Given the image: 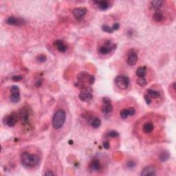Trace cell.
Returning a JSON list of instances; mask_svg holds the SVG:
<instances>
[{"mask_svg": "<svg viewBox=\"0 0 176 176\" xmlns=\"http://www.w3.org/2000/svg\"><path fill=\"white\" fill-rule=\"evenodd\" d=\"M39 158L37 155L24 152L21 154V164L26 168L31 169L36 167L39 164Z\"/></svg>", "mask_w": 176, "mask_h": 176, "instance_id": "cell-1", "label": "cell"}, {"mask_svg": "<svg viewBox=\"0 0 176 176\" xmlns=\"http://www.w3.org/2000/svg\"><path fill=\"white\" fill-rule=\"evenodd\" d=\"M66 119V114L64 110L59 109L56 111L52 118V126L55 129H60L64 125Z\"/></svg>", "mask_w": 176, "mask_h": 176, "instance_id": "cell-2", "label": "cell"}, {"mask_svg": "<svg viewBox=\"0 0 176 176\" xmlns=\"http://www.w3.org/2000/svg\"><path fill=\"white\" fill-rule=\"evenodd\" d=\"M114 82L116 85L117 86V88L122 89V90L127 89L129 85V83H130L127 76L122 75H119L116 76Z\"/></svg>", "mask_w": 176, "mask_h": 176, "instance_id": "cell-3", "label": "cell"}, {"mask_svg": "<svg viewBox=\"0 0 176 176\" xmlns=\"http://www.w3.org/2000/svg\"><path fill=\"white\" fill-rule=\"evenodd\" d=\"M116 48V45L112 44L111 41L107 40L105 43V45L100 46L98 48V53L101 55H109L112 51L114 50Z\"/></svg>", "mask_w": 176, "mask_h": 176, "instance_id": "cell-4", "label": "cell"}, {"mask_svg": "<svg viewBox=\"0 0 176 176\" xmlns=\"http://www.w3.org/2000/svg\"><path fill=\"white\" fill-rule=\"evenodd\" d=\"M80 100L83 102H88L92 99V89L89 88H84L82 89L81 94L78 95Z\"/></svg>", "mask_w": 176, "mask_h": 176, "instance_id": "cell-5", "label": "cell"}, {"mask_svg": "<svg viewBox=\"0 0 176 176\" xmlns=\"http://www.w3.org/2000/svg\"><path fill=\"white\" fill-rule=\"evenodd\" d=\"M11 94L10 96V100L12 102L17 103L19 102L21 98L20 92H19V88L17 85H12L11 88Z\"/></svg>", "mask_w": 176, "mask_h": 176, "instance_id": "cell-6", "label": "cell"}, {"mask_svg": "<svg viewBox=\"0 0 176 176\" xmlns=\"http://www.w3.org/2000/svg\"><path fill=\"white\" fill-rule=\"evenodd\" d=\"M154 123L152 121H146L142 126V132L145 135H151L154 131Z\"/></svg>", "mask_w": 176, "mask_h": 176, "instance_id": "cell-7", "label": "cell"}, {"mask_svg": "<svg viewBox=\"0 0 176 176\" xmlns=\"http://www.w3.org/2000/svg\"><path fill=\"white\" fill-rule=\"evenodd\" d=\"M88 12L87 8L83 7L76 8L72 11V14L74 15L75 19L78 21H81V19L84 17Z\"/></svg>", "mask_w": 176, "mask_h": 176, "instance_id": "cell-8", "label": "cell"}, {"mask_svg": "<svg viewBox=\"0 0 176 176\" xmlns=\"http://www.w3.org/2000/svg\"><path fill=\"white\" fill-rule=\"evenodd\" d=\"M17 116L15 113H12L11 115L6 116L4 120V124L9 127H14L17 123Z\"/></svg>", "mask_w": 176, "mask_h": 176, "instance_id": "cell-9", "label": "cell"}, {"mask_svg": "<svg viewBox=\"0 0 176 176\" xmlns=\"http://www.w3.org/2000/svg\"><path fill=\"white\" fill-rule=\"evenodd\" d=\"M138 61V55L134 50H131L128 52L127 63L129 66H134L136 64Z\"/></svg>", "mask_w": 176, "mask_h": 176, "instance_id": "cell-10", "label": "cell"}, {"mask_svg": "<svg viewBox=\"0 0 176 176\" xmlns=\"http://www.w3.org/2000/svg\"><path fill=\"white\" fill-rule=\"evenodd\" d=\"M152 18L153 20L156 23H162L165 21L166 17L162 10H160V11H154V12L153 13Z\"/></svg>", "mask_w": 176, "mask_h": 176, "instance_id": "cell-11", "label": "cell"}, {"mask_svg": "<svg viewBox=\"0 0 176 176\" xmlns=\"http://www.w3.org/2000/svg\"><path fill=\"white\" fill-rule=\"evenodd\" d=\"M145 95L148 96V97L150 98V100L151 101V102H152L153 98H159L160 97L161 92L159 90H158V89L149 88L147 90V92H146Z\"/></svg>", "mask_w": 176, "mask_h": 176, "instance_id": "cell-12", "label": "cell"}, {"mask_svg": "<svg viewBox=\"0 0 176 176\" xmlns=\"http://www.w3.org/2000/svg\"><path fill=\"white\" fill-rule=\"evenodd\" d=\"M89 170L92 171H99L101 170L102 165L98 159H93L89 165Z\"/></svg>", "mask_w": 176, "mask_h": 176, "instance_id": "cell-13", "label": "cell"}, {"mask_svg": "<svg viewBox=\"0 0 176 176\" xmlns=\"http://www.w3.org/2000/svg\"><path fill=\"white\" fill-rule=\"evenodd\" d=\"M19 118L23 125H28L29 122V113L27 109L23 108L20 111Z\"/></svg>", "mask_w": 176, "mask_h": 176, "instance_id": "cell-14", "label": "cell"}, {"mask_svg": "<svg viewBox=\"0 0 176 176\" xmlns=\"http://www.w3.org/2000/svg\"><path fill=\"white\" fill-rule=\"evenodd\" d=\"M164 1H160V0H158V1H152L150 2V8L154 11H160L162 10V7L164 6Z\"/></svg>", "mask_w": 176, "mask_h": 176, "instance_id": "cell-15", "label": "cell"}, {"mask_svg": "<svg viewBox=\"0 0 176 176\" xmlns=\"http://www.w3.org/2000/svg\"><path fill=\"white\" fill-rule=\"evenodd\" d=\"M6 24L12 26H20L22 24L23 20L19 18H17L14 16H11L6 19Z\"/></svg>", "mask_w": 176, "mask_h": 176, "instance_id": "cell-16", "label": "cell"}, {"mask_svg": "<svg viewBox=\"0 0 176 176\" xmlns=\"http://www.w3.org/2000/svg\"><path fill=\"white\" fill-rule=\"evenodd\" d=\"M54 45L60 52L64 53L67 50V45H65L64 41L63 40H61V39H57V40H56L54 43Z\"/></svg>", "mask_w": 176, "mask_h": 176, "instance_id": "cell-17", "label": "cell"}, {"mask_svg": "<svg viewBox=\"0 0 176 176\" xmlns=\"http://www.w3.org/2000/svg\"><path fill=\"white\" fill-rule=\"evenodd\" d=\"M157 174L156 170L154 167H151V166H149V167H146L141 171V175H155Z\"/></svg>", "mask_w": 176, "mask_h": 176, "instance_id": "cell-18", "label": "cell"}, {"mask_svg": "<svg viewBox=\"0 0 176 176\" xmlns=\"http://www.w3.org/2000/svg\"><path fill=\"white\" fill-rule=\"evenodd\" d=\"M94 3L101 11H106L110 6V3L107 1H95Z\"/></svg>", "mask_w": 176, "mask_h": 176, "instance_id": "cell-19", "label": "cell"}, {"mask_svg": "<svg viewBox=\"0 0 176 176\" xmlns=\"http://www.w3.org/2000/svg\"><path fill=\"white\" fill-rule=\"evenodd\" d=\"M89 124L93 128L97 129L101 126V121L98 117H92L89 118Z\"/></svg>", "mask_w": 176, "mask_h": 176, "instance_id": "cell-20", "label": "cell"}, {"mask_svg": "<svg viewBox=\"0 0 176 176\" xmlns=\"http://www.w3.org/2000/svg\"><path fill=\"white\" fill-rule=\"evenodd\" d=\"M101 110L105 114H110V113H112L113 111V106L112 103H109V104L102 103L101 107Z\"/></svg>", "mask_w": 176, "mask_h": 176, "instance_id": "cell-21", "label": "cell"}, {"mask_svg": "<svg viewBox=\"0 0 176 176\" xmlns=\"http://www.w3.org/2000/svg\"><path fill=\"white\" fill-rule=\"evenodd\" d=\"M146 73H147V67L146 66H141L138 68L136 72V75L138 78L145 77Z\"/></svg>", "mask_w": 176, "mask_h": 176, "instance_id": "cell-22", "label": "cell"}, {"mask_svg": "<svg viewBox=\"0 0 176 176\" xmlns=\"http://www.w3.org/2000/svg\"><path fill=\"white\" fill-rule=\"evenodd\" d=\"M169 158H170V155H169V153L167 151H163L160 153V156H159V158H160V161L162 162H165L167 160H169Z\"/></svg>", "mask_w": 176, "mask_h": 176, "instance_id": "cell-23", "label": "cell"}, {"mask_svg": "<svg viewBox=\"0 0 176 176\" xmlns=\"http://www.w3.org/2000/svg\"><path fill=\"white\" fill-rule=\"evenodd\" d=\"M137 83L140 86V87H145L147 84V81L145 77L138 78L137 80Z\"/></svg>", "mask_w": 176, "mask_h": 176, "instance_id": "cell-24", "label": "cell"}, {"mask_svg": "<svg viewBox=\"0 0 176 176\" xmlns=\"http://www.w3.org/2000/svg\"><path fill=\"white\" fill-rule=\"evenodd\" d=\"M120 116H121V118H122V119H126V118H127L129 117V111H128V108L122 109V110H121V112H120Z\"/></svg>", "mask_w": 176, "mask_h": 176, "instance_id": "cell-25", "label": "cell"}, {"mask_svg": "<svg viewBox=\"0 0 176 176\" xmlns=\"http://www.w3.org/2000/svg\"><path fill=\"white\" fill-rule=\"evenodd\" d=\"M119 136L120 135H119L118 132H117L116 131H110L109 132H108V134H107V138H118Z\"/></svg>", "mask_w": 176, "mask_h": 176, "instance_id": "cell-26", "label": "cell"}, {"mask_svg": "<svg viewBox=\"0 0 176 176\" xmlns=\"http://www.w3.org/2000/svg\"><path fill=\"white\" fill-rule=\"evenodd\" d=\"M47 60V57L45 55H39L36 56V61L39 63H44Z\"/></svg>", "mask_w": 176, "mask_h": 176, "instance_id": "cell-27", "label": "cell"}, {"mask_svg": "<svg viewBox=\"0 0 176 176\" xmlns=\"http://www.w3.org/2000/svg\"><path fill=\"white\" fill-rule=\"evenodd\" d=\"M102 30L105 32H107V33H113L114 32V31H113V29L110 26H109L108 25H103L102 26Z\"/></svg>", "mask_w": 176, "mask_h": 176, "instance_id": "cell-28", "label": "cell"}, {"mask_svg": "<svg viewBox=\"0 0 176 176\" xmlns=\"http://www.w3.org/2000/svg\"><path fill=\"white\" fill-rule=\"evenodd\" d=\"M23 78H24V77H23V76H21V75L13 76L12 77V80L14 81H19L22 80Z\"/></svg>", "mask_w": 176, "mask_h": 176, "instance_id": "cell-29", "label": "cell"}, {"mask_svg": "<svg viewBox=\"0 0 176 176\" xmlns=\"http://www.w3.org/2000/svg\"><path fill=\"white\" fill-rule=\"evenodd\" d=\"M102 102L103 104H109V103H112V101L111 99L109 98V97H104L102 98Z\"/></svg>", "mask_w": 176, "mask_h": 176, "instance_id": "cell-30", "label": "cell"}, {"mask_svg": "<svg viewBox=\"0 0 176 176\" xmlns=\"http://www.w3.org/2000/svg\"><path fill=\"white\" fill-rule=\"evenodd\" d=\"M136 165V163L134 161H129L127 164V167L129 169H131L133 167H134Z\"/></svg>", "mask_w": 176, "mask_h": 176, "instance_id": "cell-31", "label": "cell"}, {"mask_svg": "<svg viewBox=\"0 0 176 176\" xmlns=\"http://www.w3.org/2000/svg\"><path fill=\"white\" fill-rule=\"evenodd\" d=\"M102 147H103L104 149H109V148H110V145H109V142L108 141L104 142L103 143H102Z\"/></svg>", "mask_w": 176, "mask_h": 176, "instance_id": "cell-32", "label": "cell"}, {"mask_svg": "<svg viewBox=\"0 0 176 176\" xmlns=\"http://www.w3.org/2000/svg\"><path fill=\"white\" fill-rule=\"evenodd\" d=\"M112 28L114 31H117V30H118L119 28H120V24H119L118 23H115V24H114V25H113Z\"/></svg>", "mask_w": 176, "mask_h": 176, "instance_id": "cell-33", "label": "cell"}, {"mask_svg": "<svg viewBox=\"0 0 176 176\" xmlns=\"http://www.w3.org/2000/svg\"><path fill=\"white\" fill-rule=\"evenodd\" d=\"M45 175H55V174L53 172H52V171H48L45 173Z\"/></svg>", "mask_w": 176, "mask_h": 176, "instance_id": "cell-34", "label": "cell"}, {"mask_svg": "<svg viewBox=\"0 0 176 176\" xmlns=\"http://www.w3.org/2000/svg\"><path fill=\"white\" fill-rule=\"evenodd\" d=\"M41 83H42L41 81L39 80L38 81H36V87H39V86L41 85Z\"/></svg>", "mask_w": 176, "mask_h": 176, "instance_id": "cell-35", "label": "cell"}]
</instances>
